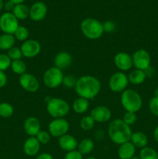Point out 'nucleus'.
Masks as SVG:
<instances>
[{"instance_id":"1","label":"nucleus","mask_w":158,"mask_h":159,"mask_svg":"<svg viewBox=\"0 0 158 159\" xmlns=\"http://www.w3.org/2000/svg\"><path fill=\"white\" fill-rule=\"evenodd\" d=\"M74 89L80 97L92 99L100 92L101 83L94 76L84 75L77 79Z\"/></svg>"},{"instance_id":"2","label":"nucleus","mask_w":158,"mask_h":159,"mask_svg":"<svg viewBox=\"0 0 158 159\" xmlns=\"http://www.w3.org/2000/svg\"><path fill=\"white\" fill-rule=\"evenodd\" d=\"M108 134L115 144L120 145L130 141L132 131L129 126L125 124L122 120L116 119L108 125Z\"/></svg>"},{"instance_id":"3","label":"nucleus","mask_w":158,"mask_h":159,"mask_svg":"<svg viewBox=\"0 0 158 159\" xmlns=\"http://www.w3.org/2000/svg\"><path fill=\"white\" fill-rule=\"evenodd\" d=\"M121 103L126 112L136 113L142 107L143 100L137 92L133 89H126L122 92Z\"/></svg>"},{"instance_id":"4","label":"nucleus","mask_w":158,"mask_h":159,"mask_svg":"<svg viewBox=\"0 0 158 159\" xmlns=\"http://www.w3.org/2000/svg\"><path fill=\"white\" fill-rule=\"evenodd\" d=\"M81 29L84 35L90 40L100 38L104 33L103 24L93 18L85 19L81 24Z\"/></svg>"},{"instance_id":"5","label":"nucleus","mask_w":158,"mask_h":159,"mask_svg":"<svg viewBox=\"0 0 158 159\" xmlns=\"http://www.w3.org/2000/svg\"><path fill=\"white\" fill-rule=\"evenodd\" d=\"M46 110L51 116L62 118L70 111V106L68 102L60 98H51L46 103Z\"/></svg>"},{"instance_id":"6","label":"nucleus","mask_w":158,"mask_h":159,"mask_svg":"<svg viewBox=\"0 0 158 159\" xmlns=\"http://www.w3.org/2000/svg\"><path fill=\"white\" fill-rule=\"evenodd\" d=\"M43 79L46 87L50 89H56L63 82L64 75L61 70L56 67H52L45 71Z\"/></svg>"},{"instance_id":"7","label":"nucleus","mask_w":158,"mask_h":159,"mask_svg":"<svg viewBox=\"0 0 158 159\" xmlns=\"http://www.w3.org/2000/svg\"><path fill=\"white\" fill-rule=\"evenodd\" d=\"M19 21L12 12H5L0 17V29L4 34H13L19 27Z\"/></svg>"},{"instance_id":"8","label":"nucleus","mask_w":158,"mask_h":159,"mask_svg":"<svg viewBox=\"0 0 158 159\" xmlns=\"http://www.w3.org/2000/svg\"><path fill=\"white\" fill-rule=\"evenodd\" d=\"M128 83V76L122 72L114 73L108 81L110 89L114 93H121L125 91Z\"/></svg>"},{"instance_id":"9","label":"nucleus","mask_w":158,"mask_h":159,"mask_svg":"<svg viewBox=\"0 0 158 159\" xmlns=\"http://www.w3.org/2000/svg\"><path fill=\"white\" fill-rule=\"evenodd\" d=\"M48 129L51 136L60 138L67 134L69 130V124L64 118H56L50 123Z\"/></svg>"},{"instance_id":"10","label":"nucleus","mask_w":158,"mask_h":159,"mask_svg":"<svg viewBox=\"0 0 158 159\" xmlns=\"http://www.w3.org/2000/svg\"><path fill=\"white\" fill-rule=\"evenodd\" d=\"M133 65H134L136 69L145 71L150 65V55L146 50L139 49L133 54Z\"/></svg>"},{"instance_id":"11","label":"nucleus","mask_w":158,"mask_h":159,"mask_svg":"<svg viewBox=\"0 0 158 159\" xmlns=\"http://www.w3.org/2000/svg\"><path fill=\"white\" fill-rule=\"evenodd\" d=\"M20 49L23 56L28 58H32L40 54L41 46L37 40H28L23 42Z\"/></svg>"},{"instance_id":"12","label":"nucleus","mask_w":158,"mask_h":159,"mask_svg":"<svg viewBox=\"0 0 158 159\" xmlns=\"http://www.w3.org/2000/svg\"><path fill=\"white\" fill-rule=\"evenodd\" d=\"M20 84L23 89L29 93H36L40 87L37 78L29 73H24L20 75Z\"/></svg>"},{"instance_id":"13","label":"nucleus","mask_w":158,"mask_h":159,"mask_svg":"<svg viewBox=\"0 0 158 159\" xmlns=\"http://www.w3.org/2000/svg\"><path fill=\"white\" fill-rule=\"evenodd\" d=\"M47 13V6L43 2H37L33 3L29 9V17L36 22L41 21L45 18Z\"/></svg>"},{"instance_id":"14","label":"nucleus","mask_w":158,"mask_h":159,"mask_svg":"<svg viewBox=\"0 0 158 159\" xmlns=\"http://www.w3.org/2000/svg\"><path fill=\"white\" fill-rule=\"evenodd\" d=\"M114 63L119 69L122 71H128L133 66V59L127 53L119 52L115 56Z\"/></svg>"},{"instance_id":"15","label":"nucleus","mask_w":158,"mask_h":159,"mask_svg":"<svg viewBox=\"0 0 158 159\" xmlns=\"http://www.w3.org/2000/svg\"><path fill=\"white\" fill-rule=\"evenodd\" d=\"M112 116L109 109L104 106H99L91 111V116L94 122L104 123L110 120Z\"/></svg>"},{"instance_id":"16","label":"nucleus","mask_w":158,"mask_h":159,"mask_svg":"<svg viewBox=\"0 0 158 159\" xmlns=\"http://www.w3.org/2000/svg\"><path fill=\"white\" fill-rule=\"evenodd\" d=\"M58 144L60 148L68 152L76 150V148H77V145H78L77 140L70 134H65L59 138Z\"/></svg>"},{"instance_id":"17","label":"nucleus","mask_w":158,"mask_h":159,"mask_svg":"<svg viewBox=\"0 0 158 159\" xmlns=\"http://www.w3.org/2000/svg\"><path fill=\"white\" fill-rule=\"evenodd\" d=\"M24 130L29 136L36 137L40 131V123L34 116L28 117L24 122Z\"/></svg>"},{"instance_id":"18","label":"nucleus","mask_w":158,"mask_h":159,"mask_svg":"<svg viewBox=\"0 0 158 159\" xmlns=\"http://www.w3.org/2000/svg\"><path fill=\"white\" fill-rule=\"evenodd\" d=\"M40 148V143L36 137H30L24 143L23 150L28 156H35Z\"/></svg>"},{"instance_id":"19","label":"nucleus","mask_w":158,"mask_h":159,"mask_svg":"<svg viewBox=\"0 0 158 159\" xmlns=\"http://www.w3.org/2000/svg\"><path fill=\"white\" fill-rule=\"evenodd\" d=\"M72 63V57L68 52H60L56 55L54 58V65L56 68L60 70H64L68 68Z\"/></svg>"},{"instance_id":"20","label":"nucleus","mask_w":158,"mask_h":159,"mask_svg":"<svg viewBox=\"0 0 158 159\" xmlns=\"http://www.w3.org/2000/svg\"><path fill=\"white\" fill-rule=\"evenodd\" d=\"M136 152V147L132 142H125L120 144L118 150V155L120 159H131L134 157Z\"/></svg>"},{"instance_id":"21","label":"nucleus","mask_w":158,"mask_h":159,"mask_svg":"<svg viewBox=\"0 0 158 159\" xmlns=\"http://www.w3.org/2000/svg\"><path fill=\"white\" fill-rule=\"evenodd\" d=\"M130 141H131L132 144L136 148H143L147 147V143H148V138H147V136L144 133L137 131L132 134Z\"/></svg>"},{"instance_id":"22","label":"nucleus","mask_w":158,"mask_h":159,"mask_svg":"<svg viewBox=\"0 0 158 159\" xmlns=\"http://www.w3.org/2000/svg\"><path fill=\"white\" fill-rule=\"evenodd\" d=\"M147 75L144 71L139 69H135L129 73L128 76L129 82L133 85H139L145 81Z\"/></svg>"},{"instance_id":"23","label":"nucleus","mask_w":158,"mask_h":159,"mask_svg":"<svg viewBox=\"0 0 158 159\" xmlns=\"http://www.w3.org/2000/svg\"><path fill=\"white\" fill-rule=\"evenodd\" d=\"M15 38L13 34H3L0 36V49L3 51H9L14 46Z\"/></svg>"},{"instance_id":"24","label":"nucleus","mask_w":158,"mask_h":159,"mask_svg":"<svg viewBox=\"0 0 158 159\" xmlns=\"http://www.w3.org/2000/svg\"><path fill=\"white\" fill-rule=\"evenodd\" d=\"M12 13L16 17L17 20H26V18H28V16H29V9L27 6L23 3L17 4L14 7Z\"/></svg>"},{"instance_id":"25","label":"nucleus","mask_w":158,"mask_h":159,"mask_svg":"<svg viewBox=\"0 0 158 159\" xmlns=\"http://www.w3.org/2000/svg\"><path fill=\"white\" fill-rule=\"evenodd\" d=\"M88 107H89V102L88 99L85 98H77L73 103V110L75 113H79V114L85 113L88 110Z\"/></svg>"},{"instance_id":"26","label":"nucleus","mask_w":158,"mask_h":159,"mask_svg":"<svg viewBox=\"0 0 158 159\" xmlns=\"http://www.w3.org/2000/svg\"><path fill=\"white\" fill-rule=\"evenodd\" d=\"M94 142L92 140L89 138H85L83 139L77 145V151L83 155H87V154L91 153L94 149Z\"/></svg>"},{"instance_id":"27","label":"nucleus","mask_w":158,"mask_h":159,"mask_svg":"<svg viewBox=\"0 0 158 159\" xmlns=\"http://www.w3.org/2000/svg\"><path fill=\"white\" fill-rule=\"evenodd\" d=\"M11 68H12V71L17 75H23L26 73V65L23 61L16 60V61H12V64H11Z\"/></svg>"},{"instance_id":"28","label":"nucleus","mask_w":158,"mask_h":159,"mask_svg":"<svg viewBox=\"0 0 158 159\" xmlns=\"http://www.w3.org/2000/svg\"><path fill=\"white\" fill-rule=\"evenodd\" d=\"M140 159H158L157 152L152 148L145 147L142 148L139 153Z\"/></svg>"},{"instance_id":"29","label":"nucleus","mask_w":158,"mask_h":159,"mask_svg":"<svg viewBox=\"0 0 158 159\" xmlns=\"http://www.w3.org/2000/svg\"><path fill=\"white\" fill-rule=\"evenodd\" d=\"M13 107L11 104L8 102H2L0 103V116L2 117H10L13 114Z\"/></svg>"},{"instance_id":"30","label":"nucleus","mask_w":158,"mask_h":159,"mask_svg":"<svg viewBox=\"0 0 158 159\" xmlns=\"http://www.w3.org/2000/svg\"><path fill=\"white\" fill-rule=\"evenodd\" d=\"M29 30L25 26H20L13 34L15 40H18L20 41H26V39L29 37Z\"/></svg>"},{"instance_id":"31","label":"nucleus","mask_w":158,"mask_h":159,"mask_svg":"<svg viewBox=\"0 0 158 159\" xmlns=\"http://www.w3.org/2000/svg\"><path fill=\"white\" fill-rule=\"evenodd\" d=\"M94 120L91 116H84L80 122V126L84 130H90L94 127Z\"/></svg>"},{"instance_id":"32","label":"nucleus","mask_w":158,"mask_h":159,"mask_svg":"<svg viewBox=\"0 0 158 159\" xmlns=\"http://www.w3.org/2000/svg\"><path fill=\"white\" fill-rule=\"evenodd\" d=\"M8 56L9 57V58L12 61H16V60H20L23 56L22 54L21 49L16 47H12V48L8 51Z\"/></svg>"},{"instance_id":"33","label":"nucleus","mask_w":158,"mask_h":159,"mask_svg":"<svg viewBox=\"0 0 158 159\" xmlns=\"http://www.w3.org/2000/svg\"><path fill=\"white\" fill-rule=\"evenodd\" d=\"M11 59L7 54H0V71H4L7 70L11 66Z\"/></svg>"},{"instance_id":"34","label":"nucleus","mask_w":158,"mask_h":159,"mask_svg":"<svg viewBox=\"0 0 158 159\" xmlns=\"http://www.w3.org/2000/svg\"><path fill=\"white\" fill-rule=\"evenodd\" d=\"M76 82H77V79H75V77L73 75H68L67 76H64L62 85L64 87H66V88L71 89L75 87Z\"/></svg>"},{"instance_id":"35","label":"nucleus","mask_w":158,"mask_h":159,"mask_svg":"<svg viewBox=\"0 0 158 159\" xmlns=\"http://www.w3.org/2000/svg\"><path fill=\"white\" fill-rule=\"evenodd\" d=\"M39 142L42 144H46L50 141V134L45 130H40L36 136Z\"/></svg>"},{"instance_id":"36","label":"nucleus","mask_w":158,"mask_h":159,"mask_svg":"<svg viewBox=\"0 0 158 159\" xmlns=\"http://www.w3.org/2000/svg\"><path fill=\"white\" fill-rule=\"evenodd\" d=\"M137 117H136V113H133V112H126L123 116V122L126 124L128 126L133 125L136 123Z\"/></svg>"},{"instance_id":"37","label":"nucleus","mask_w":158,"mask_h":159,"mask_svg":"<svg viewBox=\"0 0 158 159\" xmlns=\"http://www.w3.org/2000/svg\"><path fill=\"white\" fill-rule=\"evenodd\" d=\"M150 110L154 116L158 117V98L153 96L149 102Z\"/></svg>"},{"instance_id":"38","label":"nucleus","mask_w":158,"mask_h":159,"mask_svg":"<svg viewBox=\"0 0 158 159\" xmlns=\"http://www.w3.org/2000/svg\"><path fill=\"white\" fill-rule=\"evenodd\" d=\"M64 159H83L82 155L77 150L69 152L65 155Z\"/></svg>"},{"instance_id":"39","label":"nucleus","mask_w":158,"mask_h":159,"mask_svg":"<svg viewBox=\"0 0 158 159\" xmlns=\"http://www.w3.org/2000/svg\"><path fill=\"white\" fill-rule=\"evenodd\" d=\"M103 29L104 32L112 33L116 30V24L111 20H108L103 23Z\"/></svg>"},{"instance_id":"40","label":"nucleus","mask_w":158,"mask_h":159,"mask_svg":"<svg viewBox=\"0 0 158 159\" xmlns=\"http://www.w3.org/2000/svg\"><path fill=\"white\" fill-rule=\"evenodd\" d=\"M7 83V76L3 71H0V89L4 87Z\"/></svg>"},{"instance_id":"41","label":"nucleus","mask_w":158,"mask_h":159,"mask_svg":"<svg viewBox=\"0 0 158 159\" xmlns=\"http://www.w3.org/2000/svg\"><path fill=\"white\" fill-rule=\"evenodd\" d=\"M15 5L14 3H12V2L10 1H7L6 3L4 4V8L8 12H10V11L13 10L14 7H15Z\"/></svg>"},{"instance_id":"42","label":"nucleus","mask_w":158,"mask_h":159,"mask_svg":"<svg viewBox=\"0 0 158 159\" xmlns=\"http://www.w3.org/2000/svg\"><path fill=\"white\" fill-rule=\"evenodd\" d=\"M36 159H54L52 155L48 153H42L39 155Z\"/></svg>"},{"instance_id":"43","label":"nucleus","mask_w":158,"mask_h":159,"mask_svg":"<svg viewBox=\"0 0 158 159\" xmlns=\"http://www.w3.org/2000/svg\"><path fill=\"white\" fill-rule=\"evenodd\" d=\"M144 71H145V73H146V75L149 76V77H150V76L153 75V73H154V71H153V69L150 66L149 67V68H147V70H145Z\"/></svg>"},{"instance_id":"44","label":"nucleus","mask_w":158,"mask_h":159,"mask_svg":"<svg viewBox=\"0 0 158 159\" xmlns=\"http://www.w3.org/2000/svg\"><path fill=\"white\" fill-rule=\"evenodd\" d=\"M153 137H154L155 141L158 143V126L155 128L154 132H153Z\"/></svg>"},{"instance_id":"45","label":"nucleus","mask_w":158,"mask_h":159,"mask_svg":"<svg viewBox=\"0 0 158 159\" xmlns=\"http://www.w3.org/2000/svg\"><path fill=\"white\" fill-rule=\"evenodd\" d=\"M9 1L12 2L14 3L15 5H17V4H22V3H23V2H24L25 0H9Z\"/></svg>"},{"instance_id":"46","label":"nucleus","mask_w":158,"mask_h":159,"mask_svg":"<svg viewBox=\"0 0 158 159\" xmlns=\"http://www.w3.org/2000/svg\"><path fill=\"white\" fill-rule=\"evenodd\" d=\"M4 7V2H3V0H0V12H1L2 9Z\"/></svg>"},{"instance_id":"47","label":"nucleus","mask_w":158,"mask_h":159,"mask_svg":"<svg viewBox=\"0 0 158 159\" xmlns=\"http://www.w3.org/2000/svg\"><path fill=\"white\" fill-rule=\"evenodd\" d=\"M154 96H155V97H157L158 98V87L156 89H155V91H154Z\"/></svg>"},{"instance_id":"48","label":"nucleus","mask_w":158,"mask_h":159,"mask_svg":"<svg viewBox=\"0 0 158 159\" xmlns=\"http://www.w3.org/2000/svg\"><path fill=\"white\" fill-rule=\"evenodd\" d=\"M87 159H96L95 158H94V157H88Z\"/></svg>"},{"instance_id":"49","label":"nucleus","mask_w":158,"mask_h":159,"mask_svg":"<svg viewBox=\"0 0 158 159\" xmlns=\"http://www.w3.org/2000/svg\"><path fill=\"white\" fill-rule=\"evenodd\" d=\"M131 159H140L139 158H138V157H133V158H132Z\"/></svg>"},{"instance_id":"50","label":"nucleus","mask_w":158,"mask_h":159,"mask_svg":"<svg viewBox=\"0 0 158 159\" xmlns=\"http://www.w3.org/2000/svg\"><path fill=\"white\" fill-rule=\"evenodd\" d=\"M157 155H158V152H157Z\"/></svg>"}]
</instances>
